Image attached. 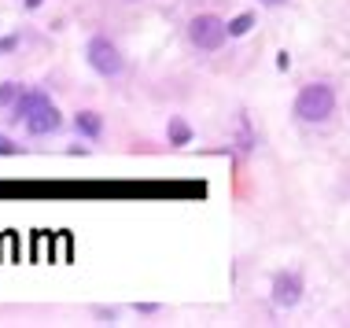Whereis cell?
I'll return each instance as SVG.
<instances>
[{
  "label": "cell",
  "mask_w": 350,
  "mask_h": 328,
  "mask_svg": "<svg viewBox=\"0 0 350 328\" xmlns=\"http://www.w3.org/2000/svg\"><path fill=\"white\" fill-rule=\"evenodd\" d=\"M336 111V92L332 85H306L295 96V115L299 122H310V126H317V122H328Z\"/></svg>",
  "instance_id": "1"
},
{
  "label": "cell",
  "mask_w": 350,
  "mask_h": 328,
  "mask_svg": "<svg viewBox=\"0 0 350 328\" xmlns=\"http://www.w3.org/2000/svg\"><path fill=\"white\" fill-rule=\"evenodd\" d=\"M85 59H89V67L100 74V78H118L122 74V52L118 44L111 41V37H92L89 44H85Z\"/></svg>",
  "instance_id": "2"
},
{
  "label": "cell",
  "mask_w": 350,
  "mask_h": 328,
  "mask_svg": "<svg viewBox=\"0 0 350 328\" xmlns=\"http://www.w3.org/2000/svg\"><path fill=\"white\" fill-rule=\"evenodd\" d=\"M37 96H41V89H30V92H23V96L12 104V122H26V115L33 111V104H37Z\"/></svg>",
  "instance_id": "7"
},
{
  "label": "cell",
  "mask_w": 350,
  "mask_h": 328,
  "mask_svg": "<svg viewBox=\"0 0 350 328\" xmlns=\"http://www.w3.org/2000/svg\"><path fill=\"white\" fill-rule=\"evenodd\" d=\"M18 49V37L12 33V37H0V55H8V52H15Z\"/></svg>",
  "instance_id": "12"
},
{
  "label": "cell",
  "mask_w": 350,
  "mask_h": 328,
  "mask_svg": "<svg viewBox=\"0 0 350 328\" xmlns=\"http://www.w3.org/2000/svg\"><path fill=\"white\" fill-rule=\"evenodd\" d=\"M63 126V115H59V107L52 104L49 96H37V104H33V111L26 115V129H30L33 137H49V133H55V129Z\"/></svg>",
  "instance_id": "4"
},
{
  "label": "cell",
  "mask_w": 350,
  "mask_h": 328,
  "mask_svg": "<svg viewBox=\"0 0 350 328\" xmlns=\"http://www.w3.org/2000/svg\"><path fill=\"white\" fill-rule=\"evenodd\" d=\"M18 96H23V85H18V81H4V85H0V107H12Z\"/></svg>",
  "instance_id": "9"
},
{
  "label": "cell",
  "mask_w": 350,
  "mask_h": 328,
  "mask_svg": "<svg viewBox=\"0 0 350 328\" xmlns=\"http://www.w3.org/2000/svg\"><path fill=\"white\" fill-rule=\"evenodd\" d=\"M262 4H266V8H277V4H284V0H262Z\"/></svg>",
  "instance_id": "14"
},
{
  "label": "cell",
  "mask_w": 350,
  "mask_h": 328,
  "mask_svg": "<svg viewBox=\"0 0 350 328\" xmlns=\"http://www.w3.org/2000/svg\"><path fill=\"white\" fill-rule=\"evenodd\" d=\"M23 4H26V8H30V12H37V8H41V4H44V0H23Z\"/></svg>",
  "instance_id": "13"
},
{
  "label": "cell",
  "mask_w": 350,
  "mask_h": 328,
  "mask_svg": "<svg viewBox=\"0 0 350 328\" xmlns=\"http://www.w3.org/2000/svg\"><path fill=\"white\" fill-rule=\"evenodd\" d=\"M254 26V15L251 12H243V15H236L232 23H229V37H243Z\"/></svg>",
  "instance_id": "10"
},
{
  "label": "cell",
  "mask_w": 350,
  "mask_h": 328,
  "mask_svg": "<svg viewBox=\"0 0 350 328\" xmlns=\"http://www.w3.org/2000/svg\"><path fill=\"white\" fill-rule=\"evenodd\" d=\"M299 299H302V277L299 273H277L273 277V303L288 310V306L299 303Z\"/></svg>",
  "instance_id": "5"
},
{
  "label": "cell",
  "mask_w": 350,
  "mask_h": 328,
  "mask_svg": "<svg viewBox=\"0 0 350 328\" xmlns=\"http://www.w3.org/2000/svg\"><path fill=\"white\" fill-rule=\"evenodd\" d=\"M74 126H78V133L92 137V140H96V137L103 133V118L96 115V111H81V115L74 118Z\"/></svg>",
  "instance_id": "6"
},
{
  "label": "cell",
  "mask_w": 350,
  "mask_h": 328,
  "mask_svg": "<svg viewBox=\"0 0 350 328\" xmlns=\"http://www.w3.org/2000/svg\"><path fill=\"white\" fill-rule=\"evenodd\" d=\"M166 133H170V144H188V140H192V129H188L185 118H170Z\"/></svg>",
  "instance_id": "8"
},
{
  "label": "cell",
  "mask_w": 350,
  "mask_h": 328,
  "mask_svg": "<svg viewBox=\"0 0 350 328\" xmlns=\"http://www.w3.org/2000/svg\"><path fill=\"white\" fill-rule=\"evenodd\" d=\"M18 152H23V148H18L15 140H8L4 133H0V155H18Z\"/></svg>",
  "instance_id": "11"
},
{
  "label": "cell",
  "mask_w": 350,
  "mask_h": 328,
  "mask_svg": "<svg viewBox=\"0 0 350 328\" xmlns=\"http://www.w3.org/2000/svg\"><path fill=\"white\" fill-rule=\"evenodd\" d=\"M188 37H192L196 49L217 52L225 44V37H229V23H221L217 15H196L192 23H188Z\"/></svg>",
  "instance_id": "3"
}]
</instances>
